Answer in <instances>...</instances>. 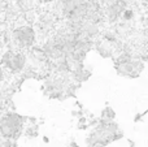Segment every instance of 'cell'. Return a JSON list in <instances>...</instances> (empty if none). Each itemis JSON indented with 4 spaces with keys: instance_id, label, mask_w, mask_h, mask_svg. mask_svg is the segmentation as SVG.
<instances>
[{
    "instance_id": "obj_1",
    "label": "cell",
    "mask_w": 148,
    "mask_h": 147,
    "mask_svg": "<svg viewBox=\"0 0 148 147\" xmlns=\"http://www.w3.org/2000/svg\"><path fill=\"white\" fill-rule=\"evenodd\" d=\"M14 35L21 46H30L34 41V31L30 27H26V26L16 30Z\"/></svg>"
},
{
    "instance_id": "obj_2",
    "label": "cell",
    "mask_w": 148,
    "mask_h": 147,
    "mask_svg": "<svg viewBox=\"0 0 148 147\" xmlns=\"http://www.w3.org/2000/svg\"><path fill=\"white\" fill-rule=\"evenodd\" d=\"M4 64L8 65L12 70H21L25 65V57L22 55L7 54L4 57Z\"/></svg>"
},
{
    "instance_id": "obj_3",
    "label": "cell",
    "mask_w": 148,
    "mask_h": 147,
    "mask_svg": "<svg viewBox=\"0 0 148 147\" xmlns=\"http://www.w3.org/2000/svg\"><path fill=\"white\" fill-rule=\"evenodd\" d=\"M114 111H113L112 108H109V107H107V108L103 111V117H104L105 120H110L112 121V119H114Z\"/></svg>"
},
{
    "instance_id": "obj_4",
    "label": "cell",
    "mask_w": 148,
    "mask_h": 147,
    "mask_svg": "<svg viewBox=\"0 0 148 147\" xmlns=\"http://www.w3.org/2000/svg\"><path fill=\"white\" fill-rule=\"evenodd\" d=\"M133 16H134V13H133V10H130V9H126V10H123V18L125 20H131L133 18Z\"/></svg>"
},
{
    "instance_id": "obj_5",
    "label": "cell",
    "mask_w": 148,
    "mask_h": 147,
    "mask_svg": "<svg viewBox=\"0 0 148 147\" xmlns=\"http://www.w3.org/2000/svg\"><path fill=\"white\" fill-rule=\"evenodd\" d=\"M146 113H148V111H146V112H144V113H138V115H136V116H135V119H134V121H135V122L140 121V120H142V117H143Z\"/></svg>"
},
{
    "instance_id": "obj_6",
    "label": "cell",
    "mask_w": 148,
    "mask_h": 147,
    "mask_svg": "<svg viewBox=\"0 0 148 147\" xmlns=\"http://www.w3.org/2000/svg\"><path fill=\"white\" fill-rule=\"evenodd\" d=\"M1 76H3V74H1V70H0V80H1Z\"/></svg>"
}]
</instances>
